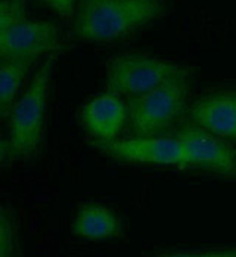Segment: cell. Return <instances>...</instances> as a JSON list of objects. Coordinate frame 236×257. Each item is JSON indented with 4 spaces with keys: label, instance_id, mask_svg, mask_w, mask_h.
I'll use <instances>...</instances> for the list:
<instances>
[{
    "label": "cell",
    "instance_id": "1",
    "mask_svg": "<svg viewBox=\"0 0 236 257\" xmlns=\"http://www.w3.org/2000/svg\"><path fill=\"white\" fill-rule=\"evenodd\" d=\"M165 11L162 0H79L71 33L80 42L109 43L149 26Z\"/></svg>",
    "mask_w": 236,
    "mask_h": 257
},
{
    "label": "cell",
    "instance_id": "2",
    "mask_svg": "<svg viewBox=\"0 0 236 257\" xmlns=\"http://www.w3.org/2000/svg\"><path fill=\"white\" fill-rule=\"evenodd\" d=\"M55 61L53 53L43 59L9 109L6 115L8 136L2 145L3 163L27 160L39 153L45 135Z\"/></svg>",
    "mask_w": 236,
    "mask_h": 257
},
{
    "label": "cell",
    "instance_id": "3",
    "mask_svg": "<svg viewBox=\"0 0 236 257\" xmlns=\"http://www.w3.org/2000/svg\"><path fill=\"white\" fill-rule=\"evenodd\" d=\"M192 70L179 62L145 52H124L114 56L105 74L106 92L133 98L174 80L190 78Z\"/></svg>",
    "mask_w": 236,
    "mask_h": 257
},
{
    "label": "cell",
    "instance_id": "4",
    "mask_svg": "<svg viewBox=\"0 0 236 257\" xmlns=\"http://www.w3.org/2000/svg\"><path fill=\"white\" fill-rule=\"evenodd\" d=\"M189 78H174L129 98V124L134 136H162L184 115L189 105Z\"/></svg>",
    "mask_w": 236,
    "mask_h": 257
},
{
    "label": "cell",
    "instance_id": "5",
    "mask_svg": "<svg viewBox=\"0 0 236 257\" xmlns=\"http://www.w3.org/2000/svg\"><path fill=\"white\" fill-rule=\"evenodd\" d=\"M96 147L115 161L136 166L190 167L183 144L176 136H133Z\"/></svg>",
    "mask_w": 236,
    "mask_h": 257
},
{
    "label": "cell",
    "instance_id": "6",
    "mask_svg": "<svg viewBox=\"0 0 236 257\" xmlns=\"http://www.w3.org/2000/svg\"><path fill=\"white\" fill-rule=\"evenodd\" d=\"M174 136L183 144L192 169L236 178V150L226 139L193 124L176 130Z\"/></svg>",
    "mask_w": 236,
    "mask_h": 257
},
{
    "label": "cell",
    "instance_id": "7",
    "mask_svg": "<svg viewBox=\"0 0 236 257\" xmlns=\"http://www.w3.org/2000/svg\"><path fill=\"white\" fill-rule=\"evenodd\" d=\"M59 46V28L55 23L43 20H27L17 26L0 30L2 58L37 59L51 55Z\"/></svg>",
    "mask_w": 236,
    "mask_h": 257
},
{
    "label": "cell",
    "instance_id": "8",
    "mask_svg": "<svg viewBox=\"0 0 236 257\" xmlns=\"http://www.w3.org/2000/svg\"><path fill=\"white\" fill-rule=\"evenodd\" d=\"M79 118L81 127L96 144L112 142L129 121V109L120 96L106 92L84 103Z\"/></svg>",
    "mask_w": 236,
    "mask_h": 257
},
{
    "label": "cell",
    "instance_id": "9",
    "mask_svg": "<svg viewBox=\"0 0 236 257\" xmlns=\"http://www.w3.org/2000/svg\"><path fill=\"white\" fill-rule=\"evenodd\" d=\"M190 124L223 139L236 141V89H221L195 99L189 109Z\"/></svg>",
    "mask_w": 236,
    "mask_h": 257
},
{
    "label": "cell",
    "instance_id": "10",
    "mask_svg": "<svg viewBox=\"0 0 236 257\" xmlns=\"http://www.w3.org/2000/svg\"><path fill=\"white\" fill-rule=\"evenodd\" d=\"M71 233L83 241H109L124 235V225L118 213L102 203H84L71 220Z\"/></svg>",
    "mask_w": 236,
    "mask_h": 257
},
{
    "label": "cell",
    "instance_id": "11",
    "mask_svg": "<svg viewBox=\"0 0 236 257\" xmlns=\"http://www.w3.org/2000/svg\"><path fill=\"white\" fill-rule=\"evenodd\" d=\"M36 59L2 58L0 62V112L6 118L14 102L23 93V86Z\"/></svg>",
    "mask_w": 236,
    "mask_h": 257
},
{
    "label": "cell",
    "instance_id": "12",
    "mask_svg": "<svg viewBox=\"0 0 236 257\" xmlns=\"http://www.w3.org/2000/svg\"><path fill=\"white\" fill-rule=\"evenodd\" d=\"M0 257H23L20 223L15 211L8 207L0 211Z\"/></svg>",
    "mask_w": 236,
    "mask_h": 257
},
{
    "label": "cell",
    "instance_id": "13",
    "mask_svg": "<svg viewBox=\"0 0 236 257\" xmlns=\"http://www.w3.org/2000/svg\"><path fill=\"white\" fill-rule=\"evenodd\" d=\"M28 20L27 0H2L0 2V30L17 26Z\"/></svg>",
    "mask_w": 236,
    "mask_h": 257
},
{
    "label": "cell",
    "instance_id": "14",
    "mask_svg": "<svg viewBox=\"0 0 236 257\" xmlns=\"http://www.w3.org/2000/svg\"><path fill=\"white\" fill-rule=\"evenodd\" d=\"M157 257H236V245L223 247V248H210L198 251H173L164 253Z\"/></svg>",
    "mask_w": 236,
    "mask_h": 257
},
{
    "label": "cell",
    "instance_id": "15",
    "mask_svg": "<svg viewBox=\"0 0 236 257\" xmlns=\"http://www.w3.org/2000/svg\"><path fill=\"white\" fill-rule=\"evenodd\" d=\"M62 20H73L79 0H40Z\"/></svg>",
    "mask_w": 236,
    "mask_h": 257
}]
</instances>
